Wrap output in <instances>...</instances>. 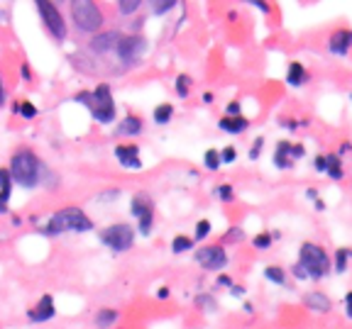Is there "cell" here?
<instances>
[{
	"label": "cell",
	"mask_w": 352,
	"mask_h": 329,
	"mask_svg": "<svg viewBox=\"0 0 352 329\" xmlns=\"http://www.w3.org/2000/svg\"><path fill=\"white\" fill-rule=\"evenodd\" d=\"M10 176L15 181V186L25 188V191H34L39 186H44V176H47V164L32 151V149H20L12 154L10 159Z\"/></svg>",
	"instance_id": "cell-1"
},
{
	"label": "cell",
	"mask_w": 352,
	"mask_h": 329,
	"mask_svg": "<svg viewBox=\"0 0 352 329\" xmlns=\"http://www.w3.org/2000/svg\"><path fill=\"white\" fill-rule=\"evenodd\" d=\"M73 103L88 108L91 117L98 125H113L118 117V108L113 100V88L110 83H98L93 90H78L73 95Z\"/></svg>",
	"instance_id": "cell-2"
},
{
	"label": "cell",
	"mask_w": 352,
	"mask_h": 329,
	"mask_svg": "<svg viewBox=\"0 0 352 329\" xmlns=\"http://www.w3.org/2000/svg\"><path fill=\"white\" fill-rule=\"evenodd\" d=\"M93 229V219L83 212V207H64L59 212H54L42 227L39 234L44 237H62L66 232H76V234H86Z\"/></svg>",
	"instance_id": "cell-3"
},
{
	"label": "cell",
	"mask_w": 352,
	"mask_h": 329,
	"mask_svg": "<svg viewBox=\"0 0 352 329\" xmlns=\"http://www.w3.org/2000/svg\"><path fill=\"white\" fill-rule=\"evenodd\" d=\"M298 263L308 273V280H323L333 271V261H330L328 251L320 244H313V242H303L301 244V249H298Z\"/></svg>",
	"instance_id": "cell-4"
},
{
	"label": "cell",
	"mask_w": 352,
	"mask_h": 329,
	"mask_svg": "<svg viewBox=\"0 0 352 329\" xmlns=\"http://www.w3.org/2000/svg\"><path fill=\"white\" fill-rule=\"evenodd\" d=\"M71 17H73L76 27L81 32H88V34H100L103 22H105L100 7L91 0H73L71 2Z\"/></svg>",
	"instance_id": "cell-5"
},
{
	"label": "cell",
	"mask_w": 352,
	"mask_h": 329,
	"mask_svg": "<svg viewBox=\"0 0 352 329\" xmlns=\"http://www.w3.org/2000/svg\"><path fill=\"white\" fill-rule=\"evenodd\" d=\"M135 229L128 224V222H115V224H108L105 229L98 232V239L115 254H123V251H130L132 244H135Z\"/></svg>",
	"instance_id": "cell-6"
},
{
	"label": "cell",
	"mask_w": 352,
	"mask_h": 329,
	"mask_svg": "<svg viewBox=\"0 0 352 329\" xmlns=\"http://www.w3.org/2000/svg\"><path fill=\"white\" fill-rule=\"evenodd\" d=\"M34 10H37L42 25L47 27V32H49L57 42H64L66 34H69V27H66V20H64L62 10H59L54 2H49V0H37V2H34Z\"/></svg>",
	"instance_id": "cell-7"
},
{
	"label": "cell",
	"mask_w": 352,
	"mask_h": 329,
	"mask_svg": "<svg viewBox=\"0 0 352 329\" xmlns=\"http://www.w3.org/2000/svg\"><path fill=\"white\" fill-rule=\"evenodd\" d=\"M147 49H149V42H147L144 34H125L120 39L118 49H115V56L125 68H132L144 59Z\"/></svg>",
	"instance_id": "cell-8"
},
{
	"label": "cell",
	"mask_w": 352,
	"mask_h": 329,
	"mask_svg": "<svg viewBox=\"0 0 352 329\" xmlns=\"http://www.w3.org/2000/svg\"><path fill=\"white\" fill-rule=\"evenodd\" d=\"M130 215L137 219V232L142 237L152 234L154 227V202L147 193H135L130 197Z\"/></svg>",
	"instance_id": "cell-9"
},
{
	"label": "cell",
	"mask_w": 352,
	"mask_h": 329,
	"mask_svg": "<svg viewBox=\"0 0 352 329\" xmlns=\"http://www.w3.org/2000/svg\"><path fill=\"white\" fill-rule=\"evenodd\" d=\"M227 251L225 247L220 244H208V247H201L196 249V263L203 268V271H211V273H220L225 266H227Z\"/></svg>",
	"instance_id": "cell-10"
},
{
	"label": "cell",
	"mask_w": 352,
	"mask_h": 329,
	"mask_svg": "<svg viewBox=\"0 0 352 329\" xmlns=\"http://www.w3.org/2000/svg\"><path fill=\"white\" fill-rule=\"evenodd\" d=\"M54 315H57V307H54V295H42L30 310H27V320L32 322V325H42V322H49V320H54Z\"/></svg>",
	"instance_id": "cell-11"
},
{
	"label": "cell",
	"mask_w": 352,
	"mask_h": 329,
	"mask_svg": "<svg viewBox=\"0 0 352 329\" xmlns=\"http://www.w3.org/2000/svg\"><path fill=\"white\" fill-rule=\"evenodd\" d=\"M125 34L123 32H118V29H108V32H100V34H96L93 39H91V52H96V54H115V49H118V44H120V39H123Z\"/></svg>",
	"instance_id": "cell-12"
},
{
	"label": "cell",
	"mask_w": 352,
	"mask_h": 329,
	"mask_svg": "<svg viewBox=\"0 0 352 329\" xmlns=\"http://www.w3.org/2000/svg\"><path fill=\"white\" fill-rule=\"evenodd\" d=\"M115 159H118L120 166H125L130 171H142L140 146L137 144H118L115 146Z\"/></svg>",
	"instance_id": "cell-13"
},
{
	"label": "cell",
	"mask_w": 352,
	"mask_h": 329,
	"mask_svg": "<svg viewBox=\"0 0 352 329\" xmlns=\"http://www.w3.org/2000/svg\"><path fill=\"white\" fill-rule=\"evenodd\" d=\"M352 49V29H335L328 39V52L335 56H348Z\"/></svg>",
	"instance_id": "cell-14"
},
{
	"label": "cell",
	"mask_w": 352,
	"mask_h": 329,
	"mask_svg": "<svg viewBox=\"0 0 352 329\" xmlns=\"http://www.w3.org/2000/svg\"><path fill=\"white\" fill-rule=\"evenodd\" d=\"M303 307H308L311 312H316V315H325V312H330L333 310V302H330V298L325 295V293H320V290H311V293H306L303 295Z\"/></svg>",
	"instance_id": "cell-15"
},
{
	"label": "cell",
	"mask_w": 352,
	"mask_h": 329,
	"mask_svg": "<svg viewBox=\"0 0 352 329\" xmlns=\"http://www.w3.org/2000/svg\"><path fill=\"white\" fill-rule=\"evenodd\" d=\"M291 151H293V141H288V139H282L279 144H277V151H274V166L279 168V171H288V168H293V159H291Z\"/></svg>",
	"instance_id": "cell-16"
},
{
	"label": "cell",
	"mask_w": 352,
	"mask_h": 329,
	"mask_svg": "<svg viewBox=\"0 0 352 329\" xmlns=\"http://www.w3.org/2000/svg\"><path fill=\"white\" fill-rule=\"evenodd\" d=\"M142 132H144V120L140 115H125L118 122V134L123 137H140Z\"/></svg>",
	"instance_id": "cell-17"
},
{
	"label": "cell",
	"mask_w": 352,
	"mask_h": 329,
	"mask_svg": "<svg viewBox=\"0 0 352 329\" xmlns=\"http://www.w3.org/2000/svg\"><path fill=\"white\" fill-rule=\"evenodd\" d=\"M308 71H306V66L298 64V61H291V64L286 66V83L291 85V88H301V85H306L308 83Z\"/></svg>",
	"instance_id": "cell-18"
},
{
	"label": "cell",
	"mask_w": 352,
	"mask_h": 329,
	"mask_svg": "<svg viewBox=\"0 0 352 329\" xmlns=\"http://www.w3.org/2000/svg\"><path fill=\"white\" fill-rule=\"evenodd\" d=\"M250 127V120L242 115V117H227V115H223L220 120H218V130L225 132V134H242V132H247Z\"/></svg>",
	"instance_id": "cell-19"
},
{
	"label": "cell",
	"mask_w": 352,
	"mask_h": 329,
	"mask_svg": "<svg viewBox=\"0 0 352 329\" xmlns=\"http://www.w3.org/2000/svg\"><path fill=\"white\" fill-rule=\"evenodd\" d=\"M0 181H2L0 212H2V215H7V212H10V210H7V202H10V193H12V186H15V181H12V176H10V168H0Z\"/></svg>",
	"instance_id": "cell-20"
},
{
	"label": "cell",
	"mask_w": 352,
	"mask_h": 329,
	"mask_svg": "<svg viewBox=\"0 0 352 329\" xmlns=\"http://www.w3.org/2000/svg\"><path fill=\"white\" fill-rule=\"evenodd\" d=\"M118 310H113V307H100L98 312H96V317H93V322H96V327L98 329H110L115 322H118Z\"/></svg>",
	"instance_id": "cell-21"
},
{
	"label": "cell",
	"mask_w": 352,
	"mask_h": 329,
	"mask_svg": "<svg viewBox=\"0 0 352 329\" xmlns=\"http://www.w3.org/2000/svg\"><path fill=\"white\" fill-rule=\"evenodd\" d=\"M350 261H352V249H348V247L335 249V254H333V271L335 273H345Z\"/></svg>",
	"instance_id": "cell-22"
},
{
	"label": "cell",
	"mask_w": 352,
	"mask_h": 329,
	"mask_svg": "<svg viewBox=\"0 0 352 329\" xmlns=\"http://www.w3.org/2000/svg\"><path fill=\"white\" fill-rule=\"evenodd\" d=\"M152 117H154V122H157L159 127L169 125V122H171V117H174V105H171V103H159V105L154 108Z\"/></svg>",
	"instance_id": "cell-23"
},
{
	"label": "cell",
	"mask_w": 352,
	"mask_h": 329,
	"mask_svg": "<svg viewBox=\"0 0 352 329\" xmlns=\"http://www.w3.org/2000/svg\"><path fill=\"white\" fill-rule=\"evenodd\" d=\"M191 83H193V78H191L189 73H179V76H176L174 90H176V95H179L181 100H186V98L191 95Z\"/></svg>",
	"instance_id": "cell-24"
},
{
	"label": "cell",
	"mask_w": 352,
	"mask_h": 329,
	"mask_svg": "<svg viewBox=\"0 0 352 329\" xmlns=\"http://www.w3.org/2000/svg\"><path fill=\"white\" fill-rule=\"evenodd\" d=\"M12 112H15V115H20L22 120H34V117L39 115L37 105H34V103H30V100H22V103H15V105H12Z\"/></svg>",
	"instance_id": "cell-25"
},
{
	"label": "cell",
	"mask_w": 352,
	"mask_h": 329,
	"mask_svg": "<svg viewBox=\"0 0 352 329\" xmlns=\"http://www.w3.org/2000/svg\"><path fill=\"white\" fill-rule=\"evenodd\" d=\"M328 156V176L333 181H343L345 178V168H343V161L338 154H325Z\"/></svg>",
	"instance_id": "cell-26"
},
{
	"label": "cell",
	"mask_w": 352,
	"mask_h": 329,
	"mask_svg": "<svg viewBox=\"0 0 352 329\" xmlns=\"http://www.w3.org/2000/svg\"><path fill=\"white\" fill-rule=\"evenodd\" d=\"M193 247H196V239H193V237L176 234V237L171 239V251H174V254H186V251H191Z\"/></svg>",
	"instance_id": "cell-27"
},
{
	"label": "cell",
	"mask_w": 352,
	"mask_h": 329,
	"mask_svg": "<svg viewBox=\"0 0 352 329\" xmlns=\"http://www.w3.org/2000/svg\"><path fill=\"white\" fill-rule=\"evenodd\" d=\"M264 278L269 280V283H274V285H286V271H284L282 266H277V263H269L267 268H264Z\"/></svg>",
	"instance_id": "cell-28"
},
{
	"label": "cell",
	"mask_w": 352,
	"mask_h": 329,
	"mask_svg": "<svg viewBox=\"0 0 352 329\" xmlns=\"http://www.w3.org/2000/svg\"><path fill=\"white\" fill-rule=\"evenodd\" d=\"M274 239H277V234H274V232H259V234H255L252 247H255V249H259V251H267V249L274 244Z\"/></svg>",
	"instance_id": "cell-29"
},
{
	"label": "cell",
	"mask_w": 352,
	"mask_h": 329,
	"mask_svg": "<svg viewBox=\"0 0 352 329\" xmlns=\"http://www.w3.org/2000/svg\"><path fill=\"white\" fill-rule=\"evenodd\" d=\"M203 164H206V168H208V171H218V168L223 166V156H220V151H218V149H206V154H203Z\"/></svg>",
	"instance_id": "cell-30"
},
{
	"label": "cell",
	"mask_w": 352,
	"mask_h": 329,
	"mask_svg": "<svg viewBox=\"0 0 352 329\" xmlns=\"http://www.w3.org/2000/svg\"><path fill=\"white\" fill-rule=\"evenodd\" d=\"M193 302H196V307H201V310H206V312L218 310V300H215L213 295H206V293H198V295L193 298Z\"/></svg>",
	"instance_id": "cell-31"
},
{
	"label": "cell",
	"mask_w": 352,
	"mask_h": 329,
	"mask_svg": "<svg viewBox=\"0 0 352 329\" xmlns=\"http://www.w3.org/2000/svg\"><path fill=\"white\" fill-rule=\"evenodd\" d=\"M215 197L220 202H235V188L230 183H220V186H215Z\"/></svg>",
	"instance_id": "cell-32"
},
{
	"label": "cell",
	"mask_w": 352,
	"mask_h": 329,
	"mask_svg": "<svg viewBox=\"0 0 352 329\" xmlns=\"http://www.w3.org/2000/svg\"><path fill=\"white\" fill-rule=\"evenodd\" d=\"M176 7V2L174 0H154L152 2V15H157V17H164L166 12H171Z\"/></svg>",
	"instance_id": "cell-33"
},
{
	"label": "cell",
	"mask_w": 352,
	"mask_h": 329,
	"mask_svg": "<svg viewBox=\"0 0 352 329\" xmlns=\"http://www.w3.org/2000/svg\"><path fill=\"white\" fill-rule=\"evenodd\" d=\"M140 7H142L140 0H120V2H118V12H120L123 17H130V15H135Z\"/></svg>",
	"instance_id": "cell-34"
},
{
	"label": "cell",
	"mask_w": 352,
	"mask_h": 329,
	"mask_svg": "<svg viewBox=\"0 0 352 329\" xmlns=\"http://www.w3.org/2000/svg\"><path fill=\"white\" fill-rule=\"evenodd\" d=\"M211 229H213L211 219H198V222H196V229H193V239H196V242H203V239L211 234Z\"/></svg>",
	"instance_id": "cell-35"
},
{
	"label": "cell",
	"mask_w": 352,
	"mask_h": 329,
	"mask_svg": "<svg viewBox=\"0 0 352 329\" xmlns=\"http://www.w3.org/2000/svg\"><path fill=\"white\" fill-rule=\"evenodd\" d=\"M245 239V229H240V227H230L227 232H225V237H223V242H242Z\"/></svg>",
	"instance_id": "cell-36"
},
{
	"label": "cell",
	"mask_w": 352,
	"mask_h": 329,
	"mask_svg": "<svg viewBox=\"0 0 352 329\" xmlns=\"http://www.w3.org/2000/svg\"><path fill=\"white\" fill-rule=\"evenodd\" d=\"M279 125H282L284 130L296 132L301 125H308V120H301V122H298V120H293V117H282V120H279Z\"/></svg>",
	"instance_id": "cell-37"
},
{
	"label": "cell",
	"mask_w": 352,
	"mask_h": 329,
	"mask_svg": "<svg viewBox=\"0 0 352 329\" xmlns=\"http://www.w3.org/2000/svg\"><path fill=\"white\" fill-rule=\"evenodd\" d=\"M262 146H264V137H257V139L252 141V146H250V159H252V161H257V159L262 156Z\"/></svg>",
	"instance_id": "cell-38"
},
{
	"label": "cell",
	"mask_w": 352,
	"mask_h": 329,
	"mask_svg": "<svg viewBox=\"0 0 352 329\" xmlns=\"http://www.w3.org/2000/svg\"><path fill=\"white\" fill-rule=\"evenodd\" d=\"M225 115H227V117H242V105H240V100H230L227 108H225Z\"/></svg>",
	"instance_id": "cell-39"
},
{
	"label": "cell",
	"mask_w": 352,
	"mask_h": 329,
	"mask_svg": "<svg viewBox=\"0 0 352 329\" xmlns=\"http://www.w3.org/2000/svg\"><path fill=\"white\" fill-rule=\"evenodd\" d=\"M313 168H316L318 173H328V156H325V154L313 156Z\"/></svg>",
	"instance_id": "cell-40"
},
{
	"label": "cell",
	"mask_w": 352,
	"mask_h": 329,
	"mask_svg": "<svg viewBox=\"0 0 352 329\" xmlns=\"http://www.w3.org/2000/svg\"><path fill=\"white\" fill-rule=\"evenodd\" d=\"M220 156H223V164H235L237 161V149L235 146H225L220 151Z\"/></svg>",
	"instance_id": "cell-41"
},
{
	"label": "cell",
	"mask_w": 352,
	"mask_h": 329,
	"mask_svg": "<svg viewBox=\"0 0 352 329\" xmlns=\"http://www.w3.org/2000/svg\"><path fill=\"white\" fill-rule=\"evenodd\" d=\"M215 288H230V290H232V288H235V280H232L227 273H220V275L215 278Z\"/></svg>",
	"instance_id": "cell-42"
},
{
	"label": "cell",
	"mask_w": 352,
	"mask_h": 329,
	"mask_svg": "<svg viewBox=\"0 0 352 329\" xmlns=\"http://www.w3.org/2000/svg\"><path fill=\"white\" fill-rule=\"evenodd\" d=\"M118 197H120V188H110V191H105V193L98 195V202H113Z\"/></svg>",
	"instance_id": "cell-43"
},
{
	"label": "cell",
	"mask_w": 352,
	"mask_h": 329,
	"mask_svg": "<svg viewBox=\"0 0 352 329\" xmlns=\"http://www.w3.org/2000/svg\"><path fill=\"white\" fill-rule=\"evenodd\" d=\"M291 271H293V278H298V280H308V273L303 271V266H301L298 261L291 266Z\"/></svg>",
	"instance_id": "cell-44"
},
{
	"label": "cell",
	"mask_w": 352,
	"mask_h": 329,
	"mask_svg": "<svg viewBox=\"0 0 352 329\" xmlns=\"http://www.w3.org/2000/svg\"><path fill=\"white\" fill-rule=\"evenodd\" d=\"M250 5H252V7H257L259 12H264V15H269V12H272V7H269V2H264V0H252Z\"/></svg>",
	"instance_id": "cell-45"
},
{
	"label": "cell",
	"mask_w": 352,
	"mask_h": 329,
	"mask_svg": "<svg viewBox=\"0 0 352 329\" xmlns=\"http://www.w3.org/2000/svg\"><path fill=\"white\" fill-rule=\"evenodd\" d=\"M303 156H306V146H303V144H293L291 159H293V161H298V159H303Z\"/></svg>",
	"instance_id": "cell-46"
},
{
	"label": "cell",
	"mask_w": 352,
	"mask_h": 329,
	"mask_svg": "<svg viewBox=\"0 0 352 329\" xmlns=\"http://www.w3.org/2000/svg\"><path fill=\"white\" fill-rule=\"evenodd\" d=\"M20 73H22V81H32V68H30V64H22L20 66Z\"/></svg>",
	"instance_id": "cell-47"
},
{
	"label": "cell",
	"mask_w": 352,
	"mask_h": 329,
	"mask_svg": "<svg viewBox=\"0 0 352 329\" xmlns=\"http://www.w3.org/2000/svg\"><path fill=\"white\" fill-rule=\"evenodd\" d=\"M345 315L352 320V290L350 293H345Z\"/></svg>",
	"instance_id": "cell-48"
},
{
	"label": "cell",
	"mask_w": 352,
	"mask_h": 329,
	"mask_svg": "<svg viewBox=\"0 0 352 329\" xmlns=\"http://www.w3.org/2000/svg\"><path fill=\"white\" fill-rule=\"evenodd\" d=\"M169 295H171V290H169V285H161V288L157 290V298H159V300H166Z\"/></svg>",
	"instance_id": "cell-49"
},
{
	"label": "cell",
	"mask_w": 352,
	"mask_h": 329,
	"mask_svg": "<svg viewBox=\"0 0 352 329\" xmlns=\"http://www.w3.org/2000/svg\"><path fill=\"white\" fill-rule=\"evenodd\" d=\"M306 197H308V200H313V202H316V200H320V195H318V191H316V188H308V191H306Z\"/></svg>",
	"instance_id": "cell-50"
},
{
	"label": "cell",
	"mask_w": 352,
	"mask_h": 329,
	"mask_svg": "<svg viewBox=\"0 0 352 329\" xmlns=\"http://www.w3.org/2000/svg\"><path fill=\"white\" fill-rule=\"evenodd\" d=\"M230 293H232L235 298H242V295H245V288H242V285H235V288H232Z\"/></svg>",
	"instance_id": "cell-51"
},
{
	"label": "cell",
	"mask_w": 352,
	"mask_h": 329,
	"mask_svg": "<svg viewBox=\"0 0 352 329\" xmlns=\"http://www.w3.org/2000/svg\"><path fill=\"white\" fill-rule=\"evenodd\" d=\"M213 100H215V95H213V90H206V93H203V103H206V105H211Z\"/></svg>",
	"instance_id": "cell-52"
},
{
	"label": "cell",
	"mask_w": 352,
	"mask_h": 329,
	"mask_svg": "<svg viewBox=\"0 0 352 329\" xmlns=\"http://www.w3.org/2000/svg\"><path fill=\"white\" fill-rule=\"evenodd\" d=\"M350 149H352V144H350V141H343V144H340V151H338V156H340V154H348Z\"/></svg>",
	"instance_id": "cell-53"
},
{
	"label": "cell",
	"mask_w": 352,
	"mask_h": 329,
	"mask_svg": "<svg viewBox=\"0 0 352 329\" xmlns=\"http://www.w3.org/2000/svg\"><path fill=\"white\" fill-rule=\"evenodd\" d=\"M316 210H318V212H325V202H323V200H316Z\"/></svg>",
	"instance_id": "cell-54"
},
{
	"label": "cell",
	"mask_w": 352,
	"mask_h": 329,
	"mask_svg": "<svg viewBox=\"0 0 352 329\" xmlns=\"http://www.w3.org/2000/svg\"><path fill=\"white\" fill-rule=\"evenodd\" d=\"M242 307H245V312H247V315H252V312H255V305H252V302H245Z\"/></svg>",
	"instance_id": "cell-55"
},
{
	"label": "cell",
	"mask_w": 352,
	"mask_h": 329,
	"mask_svg": "<svg viewBox=\"0 0 352 329\" xmlns=\"http://www.w3.org/2000/svg\"><path fill=\"white\" fill-rule=\"evenodd\" d=\"M350 100H352V93H350Z\"/></svg>",
	"instance_id": "cell-56"
}]
</instances>
